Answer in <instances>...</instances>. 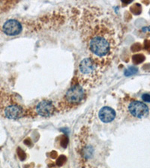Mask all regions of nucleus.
Returning a JSON list of instances; mask_svg holds the SVG:
<instances>
[{
	"instance_id": "nucleus-1",
	"label": "nucleus",
	"mask_w": 150,
	"mask_h": 168,
	"mask_svg": "<svg viewBox=\"0 0 150 168\" xmlns=\"http://www.w3.org/2000/svg\"><path fill=\"white\" fill-rule=\"evenodd\" d=\"M80 26L89 58L105 70L112 62L116 49L115 31L112 24L99 12L85 10Z\"/></svg>"
},
{
	"instance_id": "nucleus-2",
	"label": "nucleus",
	"mask_w": 150,
	"mask_h": 168,
	"mask_svg": "<svg viewBox=\"0 0 150 168\" xmlns=\"http://www.w3.org/2000/svg\"><path fill=\"white\" fill-rule=\"evenodd\" d=\"M103 69L90 58H84L77 70V79L83 88H94L99 84Z\"/></svg>"
},
{
	"instance_id": "nucleus-3",
	"label": "nucleus",
	"mask_w": 150,
	"mask_h": 168,
	"mask_svg": "<svg viewBox=\"0 0 150 168\" xmlns=\"http://www.w3.org/2000/svg\"><path fill=\"white\" fill-rule=\"evenodd\" d=\"M86 98V91L80 84H73L65 93L60 107L63 110H69L80 105Z\"/></svg>"
},
{
	"instance_id": "nucleus-4",
	"label": "nucleus",
	"mask_w": 150,
	"mask_h": 168,
	"mask_svg": "<svg viewBox=\"0 0 150 168\" xmlns=\"http://www.w3.org/2000/svg\"><path fill=\"white\" fill-rule=\"evenodd\" d=\"M128 112L131 116L136 118H144L148 116L149 113V109L145 103L139 101L131 102L128 106Z\"/></svg>"
},
{
	"instance_id": "nucleus-5",
	"label": "nucleus",
	"mask_w": 150,
	"mask_h": 168,
	"mask_svg": "<svg viewBox=\"0 0 150 168\" xmlns=\"http://www.w3.org/2000/svg\"><path fill=\"white\" fill-rule=\"evenodd\" d=\"M35 111L38 115L43 117H50L55 114L56 109L51 101L43 100L38 102L35 107Z\"/></svg>"
},
{
	"instance_id": "nucleus-6",
	"label": "nucleus",
	"mask_w": 150,
	"mask_h": 168,
	"mask_svg": "<svg viewBox=\"0 0 150 168\" xmlns=\"http://www.w3.org/2000/svg\"><path fill=\"white\" fill-rule=\"evenodd\" d=\"M22 25L17 19H8L2 26L3 32L10 36L19 35L22 31Z\"/></svg>"
},
{
	"instance_id": "nucleus-7",
	"label": "nucleus",
	"mask_w": 150,
	"mask_h": 168,
	"mask_svg": "<svg viewBox=\"0 0 150 168\" xmlns=\"http://www.w3.org/2000/svg\"><path fill=\"white\" fill-rule=\"evenodd\" d=\"M4 114L8 119L17 120L23 117L25 114L24 109L18 105H11L8 106L4 111Z\"/></svg>"
},
{
	"instance_id": "nucleus-8",
	"label": "nucleus",
	"mask_w": 150,
	"mask_h": 168,
	"mask_svg": "<svg viewBox=\"0 0 150 168\" xmlns=\"http://www.w3.org/2000/svg\"><path fill=\"white\" fill-rule=\"evenodd\" d=\"M98 117H99L100 120H101L103 123H110L115 119L116 112L110 107L105 106L99 111Z\"/></svg>"
},
{
	"instance_id": "nucleus-9",
	"label": "nucleus",
	"mask_w": 150,
	"mask_h": 168,
	"mask_svg": "<svg viewBox=\"0 0 150 168\" xmlns=\"http://www.w3.org/2000/svg\"><path fill=\"white\" fill-rule=\"evenodd\" d=\"M137 71H138V69L135 67H130L129 68L127 69L125 72V75L126 76H129L134 75V74L137 73Z\"/></svg>"
},
{
	"instance_id": "nucleus-10",
	"label": "nucleus",
	"mask_w": 150,
	"mask_h": 168,
	"mask_svg": "<svg viewBox=\"0 0 150 168\" xmlns=\"http://www.w3.org/2000/svg\"><path fill=\"white\" fill-rule=\"evenodd\" d=\"M65 158L64 156H61L60 158H59L57 159V164L59 166H62L63 164L65 163Z\"/></svg>"
},
{
	"instance_id": "nucleus-11",
	"label": "nucleus",
	"mask_w": 150,
	"mask_h": 168,
	"mask_svg": "<svg viewBox=\"0 0 150 168\" xmlns=\"http://www.w3.org/2000/svg\"><path fill=\"white\" fill-rule=\"evenodd\" d=\"M142 100L146 102H150V95L147 94V93L144 94L142 96Z\"/></svg>"
}]
</instances>
